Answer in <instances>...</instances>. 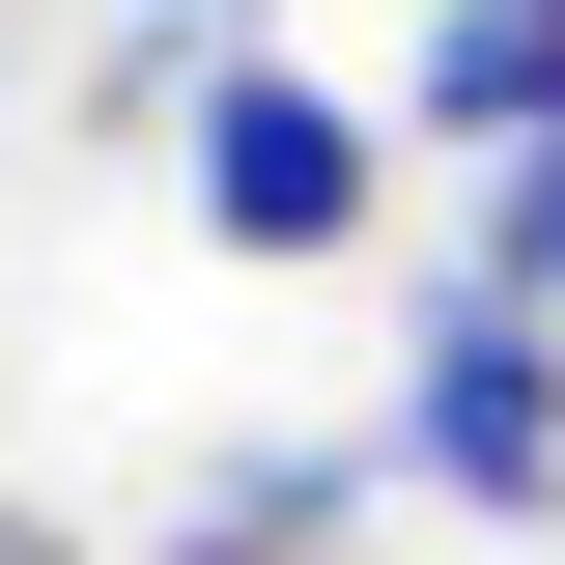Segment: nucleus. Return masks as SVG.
Here are the masks:
<instances>
[{
    "label": "nucleus",
    "mask_w": 565,
    "mask_h": 565,
    "mask_svg": "<svg viewBox=\"0 0 565 565\" xmlns=\"http://www.w3.org/2000/svg\"><path fill=\"white\" fill-rule=\"evenodd\" d=\"M141 565H367V481H340V452H226Z\"/></svg>",
    "instance_id": "20e7f679"
},
{
    "label": "nucleus",
    "mask_w": 565,
    "mask_h": 565,
    "mask_svg": "<svg viewBox=\"0 0 565 565\" xmlns=\"http://www.w3.org/2000/svg\"><path fill=\"white\" fill-rule=\"evenodd\" d=\"M396 481L424 509H565V311L537 282H452L396 340Z\"/></svg>",
    "instance_id": "f03ea898"
},
{
    "label": "nucleus",
    "mask_w": 565,
    "mask_h": 565,
    "mask_svg": "<svg viewBox=\"0 0 565 565\" xmlns=\"http://www.w3.org/2000/svg\"><path fill=\"white\" fill-rule=\"evenodd\" d=\"M396 114L452 141V170H509V141H565V0H424Z\"/></svg>",
    "instance_id": "7ed1b4c3"
},
{
    "label": "nucleus",
    "mask_w": 565,
    "mask_h": 565,
    "mask_svg": "<svg viewBox=\"0 0 565 565\" xmlns=\"http://www.w3.org/2000/svg\"><path fill=\"white\" fill-rule=\"evenodd\" d=\"M170 199H199V255H282V282H311V255H367V199H396V170H367V114H340L311 57H255V29H226L199 114H170Z\"/></svg>",
    "instance_id": "f257e3e1"
},
{
    "label": "nucleus",
    "mask_w": 565,
    "mask_h": 565,
    "mask_svg": "<svg viewBox=\"0 0 565 565\" xmlns=\"http://www.w3.org/2000/svg\"><path fill=\"white\" fill-rule=\"evenodd\" d=\"M0 565H114V537H85V509H29V481H0Z\"/></svg>",
    "instance_id": "423d86ee"
},
{
    "label": "nucleus",
    "mask_w": 565,
    "mask_h": 565,
    "mask_svg": "<svg viewBox=\"0 0 565 565\" xmlns=\"http://www.w3.org/2000/svg\"><path fill=\"white\" fill-rule=\"evenodd\" d=\"M481 282H537V311H565V141H509V170H481Z\"/></svg>",
    "instance_id": "39448f33"
}]
</instances>
